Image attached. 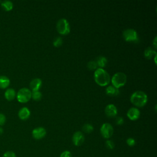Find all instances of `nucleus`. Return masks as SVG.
Returning a JSON list of instances; mask_svg holds the SVG:
<instances>
[{"label": "nucleus", "instance_id": "f257e3e1", "mask_svg": "<svg viewBox=\"0 0 157 157\" xmlns=\"http://www.w3.org/2000/svg\"><path fill=\"white\" fill-rule=\"evenodd\" d=\"M94 79L96 83L102 86L107 85L110 82L109 73L103 68H97L94 72Z\"/></svg>", "mask_w": 157, "mask_h": 157}, {"label": "nucleus", "instance_id": "f03ea898", "mask_svg": "<svg viewBox=\"0 0 157 157\" xmlns=\"http://www.w3.org/2000/svg\"><path fill=\"white\" fill-rule=\"evenodd\" d=\"M130 101L131 103L136 106L142 107L147 104L148 101V98L145 92L139 90L134 91L131 95Z\"/></svg>", "mask_w": 157, "mask_h": 157}, {"label": "nucleus", "instance_id": "7ed1b4c3", "mask_svg": "<svg viewBox=\"0 0 157 157\" xmlns=\"http://www.w3.org/2000/svg\"><path fill=\"white\" fill-rule=\"evenodd\" d=\"M110 79L113 85L112 86L118 89L125 85L127 80V77L124 73L118 72L114 74Z\"/></svg>", "mask_w": 157, "mask_h": 157}, {"label": "nucleus", "instance_id": "20e7f679", "mask_svg": "<svg viewBox=\"0 0 157 157\" xmlns=\"http://www.w3.org/2000/svg\"><path fill=\"white\" fill-rule=\"evenodd\" d=\"M57 31L63 35H66L70 33V25L66 18H61L56 23Z\"/></svg>", "mask_w": 157, "mask_h": 157}, {"label": "nucleus", "instance_id": "39448f33", "mask_svg": "<svg viewBox=\"0 0 157 157\" xmlns=\"http://www.w3.org/2000/svg\"><path fill=\"white\" fill-rule=\"evenodd\" d=\"M31 98V91L27 88H22L17 94V99L21 103L27 102Z\"/></svg>", "mask_w": 157, "mask_h": 157}, {"label": "nucleus", "instance_id": "423d86ee", "mask_svg": "<svg viewBox=\"0 0 157 157\" xmlns=\"http://www.w3.org/2000/svg\"><path fill=\"white\" fill-rule=\"evenodd\" d=\"M123 37L126 42H137L139 40L137 33L132 28L126 29L123 32Z\"/></svg>", "mask_w": 157, "mask_h": 157}, {"label": "nucleus", "instance_id": "0eeeda50", "mask_svg": "<svg viewBox=\"0 0 157 157\" xmlns=\"http://www.w3.org/2000/svg\"><path fill=\"white\" fill-rule=\"evenodd\" d=\"M100 132L104 138L109 139L113 135V128L110 123H105L101 126Z\"/></svg>", "mask_w": 157, "mask_h": 157}, {"label": "nucleus", "instance_id": "6e6552de", "mask_svg": "<svg viewBox=\"0 0 157 157\" xmlns=\"http://www.w3.org/2000/svg\"><path fill=\"white\" fill-rule=\"evenodd\" d=\"M46 135V130L43 127H37L32 131V136L34 139L39 140L44 137Z\"/></svg>", "mask_w": 157, "mask_h": 157}, {"label": "nucleus", "instance_id": "1a4fd4ad", "mask_svg": "<svg viewBox=\"0 0 157 157\" xmlns=\"http://www.w3.org/2000/svg\"><path fill=\"white\" fill-rule=\"evenodd\" d=\"M84 140H85V137L82 132L77 131L73 134L72 142L75 146L81 145L83 143Z\"/></svg>", "mask_w": 157, "mask_h": 157}, {"label": "nucleus", "instance_id": "9d476101", "mask_svg": "<svg viewBox=\"0 0 157 157\" xmlns=\"http://www.w3.org/2000/svg\"><path fill=\"white\" fill-rule=\"evenodd\" d=\"M127 117L132 121L137 120L140 115V110L136 107H131L127 112Z\"/></svg>", "mask_w": 157, "mask_h": 157}, {"label": "nucleus", "instance_id": "9b49d317", "mask_svg": "<svg viewBox=\"0 0 157 157\" xmlns=\"http://www.w3.org/2000/svg\"><path fill=\"white\" fill-rule=\"evenodd\" d=\"M105 113L109 117H114L117 114V108L113 104H109L105 108Z\"/></svg>", "mask_w": 157, "mask_h": 157}, {"label": "nucleus", "instance_id": "f8f14e48", "mask_svg": "<svg viewBox=\"0 0 157 157\" xmlns=\"http://www.w3.org/2000/svg\"><path fill=\"white\" fill-rule=\"evenodd\" d=\"M30 114H31L30 110L26 107H23L21 108L19 110L18 113V117L22 120H27L29 117Z\"/></svg>", "mask_w": 157, "mask_h": 157}, {"label": "nucleus", "instance_id": "ddd939ff", "mask_svg": "<svg viewBox=\"0 0 157 157\" xmlns=\"http://www.w3.org/2000/svg\"><path fill=\"white\" fill-rule=\"evenodd\" d=\"M41 86H42V80L39 78H36L33 79L29 83L30 88L33 91H39Z\"/></svg>", "mask_w": 157, "mask_h": 157}, {"label": "nucleus", "instance_id": "4468645a", "mask_svg": "<svg viewBox=\"0 0 157 157\" xmlns=\"http://www.w3.org/2000/svg\"><path fill=\"white\" fill-rule=\"evenodd\" d=\"M157 55L156 50L153 49L151 47H148L144 51V56L147 59H151L155 56Z\"/></svg>", "mask_w": 157, "mask_h": 157}, {"label": "nucleus", "instance_id": "2eb2a0df", "mask_svg": "<svg viewBox=\"0 0 157 157\" xmlns=\"http://www.w3.org/2000/svg\"><path fill=\"white\" fill-rule=\"evenodd\" d=\"M120 91L118 88H116L112 85H109L105 88V93L108 96H116L119 94Z\"/></svg>", "mask_w": 157, "mask_h": 157}, {"label": "nucleus", "instance_id": "dca6fc26", "mask_svg": "<svg viewBox=\"0 0 157 157\" xmlns=\"http://www.w3.org/2000/svg\"><path fill=\"white\" fill-rule=\"evenodd\" d=\"M5 98L8 101H12L14 99L16 96V92L13 88H8L6 90L4 93Z\"/></svg>", "mask_w": 157, "mask_h": 157}, {"label": "nucleus", "instance_id": "f3484780", "mask_svg": "<svg viewBox=\"0 0 157 157\" xmlns=\"http://www.w3.org/2000/svg\"><path fill=\"white\" fill-rule=\"evenodd\" d=\"M10 84L9 78L5 75H0V88H6Z\"/></svg>", "mask_w": 157, "mask_h": 157}, {"label": "nucleus", "instance_id": "a211bd4d", "mask_svg": "<svg viewBox=\"0 0 157 157\" xmlns=\"http://www.w3.org/2000/svg\"><path fill=\"white\" fill-rule=\"evenodd\" d=\"M96 62L98 64V66L99 67V68H102L105 67L107 63V58L104 56H99L96 59Z\"/></svg>", "mask_w": 157, "mask_h": 157}, {"label": "nucleus", "instance_id": "6ab92c4d", "mask_svg": "<svg viewBox=\"0 0 157 157\" xmlns=\"http://www.w3.org/2000/svg\"><path fill=\"white\" fill-rule=\"evenodd\" d=\"M1 7L6 11H10L13 9V3L10 1H3L1 2Z\"/></svg>", "mask_w": 157, "mask_h": 157}, {"label": "nucleus", "instance_id": "aec40b11", "mask_svg": "<svg viewBox=\"0 0 157 157\" xmlns=\"http://www.w3.org/2000/svg\"><path fill=\"white\" fill-rule=\"evenodd\" d=\"M31 98L35 101H39L42 98V93L39 91H34L31 92Z\"/></svg>", "mask_w": 157, "mask_h": 157}, {"label": "nucleus", "instance_id": "412c9836", "mask_svg": "<svg viewBox=\"0 0 157 157\" xmlns=\"http://www.w3.org/2000/svg\"><path fill=\"white\" fill-rule=\"evenodd\" d=\"M82 129L86 133H90V132H91L93 131L94 128L92 126V124H91L90 123H85L83 126Z\"/></svg>", "mask_w": 157, "mask_h": 157}, {"label": "nucleus", "instance_id": "4be33fe9", "mask_svg": "<svg viewBox=\"0 0 157 157\" xmlns=\"http://www.w3.org/2000/svg\"><path fill=\"white\" fill-rule=\"evenodd\" d=\"M98 64L96 62V61H90L88 63H87V67L90 69V70H96L98 68Z\"/></svg>", "mask_w": 157, "mask_h": 157}, {"label": "nucleus", "instance_id": "5701e85b", "mask_svg": "<svg viewBox=\"0 0 157 157\" xmlns=\"http://www.w3.org/2000/svg\"><path fill=\"white\" fill-rule=\"evenodd\" d=\"M63 44V39L61 37H56L53 42V46L56 47H58L59 46H61Z\"/></svg>", "mask_w": 157, "mask_h": 157}, {"label": "nucleus", "instance_id": "b1692460", "mask_svg": "<svg viewBox=\"0 0 157 157\" xmlns=\"http://www.w3.org/2000/svg\"><path fill=\"white\" fill-rule=\"evenodd\" d=\"M105 145H106L107 148L110 150H112L115 147L114 142L111 140H107L105 142Z\"/></svg>", "mask_w": 157, "mask_h": 157}, {"label": "nucleus", "instance_id": "393cba45", "mask_svg": "<svg viewBox=\"0 0 157 157\" xmlns=\"http://www.w3.org/2000/svg\"><path fill=\"white\" fill-rule=\"evenodd\" d=\"M2 157H17L15 153L12 151H6Z\"/></svg>", "mask_w": 157, "mask_h": 157}, {"label": "nucleus", "instance_id": "a878e982", "mask_svg": "<svg viewBox=\"0 0 157 157\" xmlns=\"http://www.w3.org/2000/svg\"><path fill=\"white\" fill-rule=\"evenodd\" d=\"M126 144L129 146V147H133L136 144V140H134V139L132 138V137H129L128 139H127L126 140Z\"/></svg>", "mask_w": 157, "mask_h": 157}, {"label": "nucleus", "instance_id": "bb28decb", "mask_svg": "<svg viewBox=\"0 0 157 157\" xmlns=\"http://www.w3.org/2000/svg\"><path fill=\"white\" fill-rule=\"evenodd\" d=\"M6 116L4 114L0 113V126L4 125L6 123Z\"/></svg>", "mask_w": 157, "mask_h": 157}, {"label": "nucleus", "instance_id": "cd10ccee", "mask_svg": "<svg viewBox=\"0 0 157 157\" xmlns=\"http://www.w3.org/2000/svg\"><path fill=\"white\" fill-rule=\"evenodd\" d=\"M59 157H72V156L71 153L69 151L66 150L61 153Z\"/></svg>", "mask_w": 157, "mask_h": 157}, {"label": "nucleus", "instance_id": "c85d7f7f", "mask_svg": "<svg viewBox=\"0 0 157 157\" xmlns=\"http://www.w3.org/2000/svg\"><path fill=\"white\" fill-rule=\"evenodd\" d=\"M115 123L118 125H121L124 123V119L121 117H118L116 118Z\"/></svg>", "mask_w": 157, "mask_h": 157}, {"label": "nucleus", "instance_id": "c756f323", "mask_svg": "<svg viewBox=\"0 0 157 157\" xmlns=\"http://www.w3.org/2000/svg\"><path fill=\"white\" fill-rule=\"evenodd\" d=\"M153 47H154V49L156 50V36L155 37V39L153 41Z\"/></svg>", "mask_w": 157, "mask_h": 157}, {"label": "nucleus", "instance_id": "7c9ffc66", "mask_svg": "<svg viewBox=\"0 0 157 157\" xmlns=\"http://www.w3.org/2000/svg\"><path fill=\"white\" fill-rule=\"evenodd\" d=\"M3 131H3V129L0 126V135L3 133Z\"/></svg>", "mask_w": 157, "mask_h": 157}, {"label": "nucleus", "instance_id": "2f4dec72", "mask_svg": "<svg viewBox=\"0 0 157 157\" xmlns=\"http://www.w3.org/2000/svg\"><path fill=\"white\" fill-rule=\"evenodd\" d=\"M0 2H1V1H0Z\"/></svg>", "mask_w": 157, "mask_h": 157}]
</instances>
